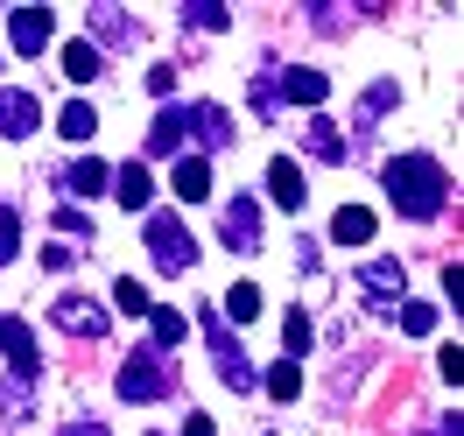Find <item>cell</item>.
Returning <instances> with one entry per match:
<instances>
[{"mask_svg":"<svg viewBox=\"0 0 464 436\" xmlns=\"http://www.w3.org/2000/svg\"><path fill=\"white\" fill-rule=\"evenodd\" d=\"M380 183H387V198H394L401 218H436V211L450 204V176H443L436 155H394V162L380 170Z\"/></svg>","mask_w":464,"mask_h":436,"instance_id":"6da1fadb","label":"cell"},{"mask_svg":"<svg viewBox=\"0 0 464 436\" xmlns=\"http://www.w3.org/2000/svg\"><path fill=\"white\" fill-rule=\"evenodd\" d=\"M148 254H155L162 275H190L198 267V239H190V226L176 211H148Z\"/></svg>","mask_w":464,"mask_h":436,"instance_id":"7a4b0ae2","label":"cell"},{"mask_svg":"<svg viewBox=\"0 0 464 436\" xmlns=\"http://www.w3.org/2000/svg\"><path fill=\"white\" fill-rule=\"evenodd\" d=\"M162 394H176V373L162 352H127L120 359V402H162Z\"/></svg>","mask_w":464,"mask_h":436,"instance_id":"3957f363","label":"cell"},{"mask_svg":"<svg viewBox=\"0 0 464 436\" xmlns=\"http://www.w3.org/2000/svg\"><path fill=\"white\" fill-rule=\"evenodd\" d=\"M204 338H211V366H218V380H226L232 394H246V387H261V373H254V359L239 352V338L226 331V317H218V310H204Z\"/></svg>","mask_w":464,"mask_h":436,"instance_id":"277c9868","label":"cell"},{"mask_svg":"<svg viewBox=\"0 0 464 436\" xmlns=\"http://www.w3.org/2000/svg\"><path fill=\"white\" fill-rule=\"evenodd\" d=\"M50 324L57 331H71V338H106V303H92V296H57L50 303Z\"/></svg>","mask_w":464,"mask_h":436,"instance_id":"5b68a950","label":"cell"},{"mask_svg":"<svg viewBox=\"0 0 464 436\" xmlns=\"http://www.w3.org/2000/svg\"><path fill=\"white\" fill-rule=\"evenodd\" d=\"M359 289H366L373 310H394V303L408 296V267L401 261H366V267H359Z\"/></svg>","mask_w":464,"mask_h":436,"instance_id":"8992f818","label":"cell"},{"mask_svg":"<svg viewBox=\"0 0 464 436\" xmlns=\"http://www.w3.org/2000/svg\"><path fill=\"white\" fill-rule=\"evenodd\" d=\"M218 233H226L232 254H254V247H261V204H254V198H232L226 211H218Z\"/></svg>","mask_w":464,"mask_h":436,"instance_id":"52a82bcc","label":"cell"},{"mask_svg":"<svg viewBox=\"0 0 464 436\" xmlns=\"http://www.w3.org/2000/svg\"><path fill=\"white\" fill-rule=\"evenodd\" d=\"M0 352H7V366H14V387H29L35 380V338H29V324L7 317V310H0Z\"/></svg>","mask_w":464,"mask_h":436,"instance_id":"ba28073f","label":"cell"},{"mask_svg":"<svg viewBox=\"0 0 464 436\" xmlns=\"http://www.w3.org/2000/svg\"><path fill=\"white\" fill-rule=\"evenodd\" d=\"M50 29H57V15H50V7H14V15H7V43H14L22 57H35V50L50 43Z\"/></svg>","mask_w":464,"mask_h":436,"instance_id":"9c48e42d","label":"cell"},{"mask_svg":"<svg viewBox=\"0 0 464 436\" xmlns=\"http://www.w3.org/2000/svg\"><path fill=\"white\" fill-rule=\"evenodd\" d=\"M35 120H43V106H35V92H0V134L7 141H22V134H35Z\"/></svg>","mask_w":464,"mask_h":436,"instance_id":"30bf717a","label":"cell"},{"mask_svg":"<svg viewBox=\"0 0 464 436\" xmlns=\"http://www.w3.org/2000/svg\"><path fill=\"white\" fill-rule=\"evenodd\" d=\"M106 190H113L127 211H148V198H155V176H148L141 162H120V170L106 176Z\"/></svg>","mask_w":464,"mask_h":436,"instance_id":"8fae6325","label":"cell"},{"mask_svg":"<svg viewBox=\"0 0 464 436\" xmlns=\"http://www.w3.org/2000/svg\"><path fill=\"white\" fill-rule=\"evenodd\" d=\"M183 141H198V148H226V141H232L226 106H190V127H183Z\"/></svg>","mask_w":464,"mask_h":436,"instance_id":"7c38bea8","label":"cell"},{"mask_svg":"<svg viewBox=\"0 0 464 436\" xmlns=\"http://www.w3.org/2000/svg\"><path fill=\"white\" fill-rule=\"evenodd\" d=\"M267 190H275L282 211H303V198H310V183H303V170H295L289 155H282V162H267Z\"/></svg>","mask_w":464,"mask_h":436,"instance_id":"4fadbf2b","label":"cell"},{"mask_svg":"<svg viewBox=\"0 0 464 436\" xmlns=\"http://www.w3.org/2000/svg\"><path fill=\"white\" fill-rule=\"evenodd\" d=\"M183 127H190V106H162L155 127H148V155H176V148H183Z\"/></svg>","mask_w":464,"mask_h":436,"instance_id":"5bb4252c","label":"cell"},{"mask_svg":"<svg viewBox=\"0 0 464 436\" xmlns=\"http://www.w3.org/2000/svg\"><path fill=\"white\" fill-rule=\"evenodd\" d=\"M148 338H155L148 352H162V359H169V345H183V338H190V317H183V310H162V303H155V310H148Z\"/></svg>","mask_w":464,"mask_h":436,"instance_id":"9a60e30c","label":"cell"},{"mask_svg":"<svg viewBox=\"0 0 464 436\" xmlns=\"http://www.w3.org/2000/svg\"><path fill=\"white\" fill-rule=\"evenodd\" d=\"M176 198L183 204H198V198H211V170H204V155H176Z\"/></svg>","mask_w":464,"mask_h":436,"instance_id":"2e32d148","label":"cell"},{"mask_svg":"<svg viewBox=\"0 0 464 436\" xmlns=\"http://www.w3.org/2000/svg\"><path fill=\"white\" fill-rule=\"evenodd\" d=\"M303 148H310L317 162H345V148H352V141L331 127V120H310V127H303Z\"/></svg>","mask_w":464,"mask_h":436,"instance_id":"e0dca14e","label":"cell"},{"mask_svg":"<svg viewBox=\"0 0 464 436\" xmlns=\"http://www.w3.org/2000/svg\"><path fill=\"white\" fill-rule=\"evenodd\" d=\"M282 92H289L295 106H324L331 78H324V71H303V63H295V71H282Z\"/></svg>","mask_w":464,"mask_h":436,"instance_id":"ac0fdd59","label":"cell"},{"mask_svg":"<svg viewBox=\"0 0 464 436\" xmlns=\"http://www.w3.org/2000/svg\"><path fill=\"white\" fill-rule=\"evenodd\" d=\"M331 239H345V247L373 239V211H366V204H338V218H331Z\"/></svg>","mask_w":464,"mask_h":436,"instance_id":"d6986e66","label":"cell"},{"mask_svg":"<svg viewBox=\"0 0 464 436\" xmlns=\"http://www.w3.org/2000/svg\"><path fill=\"white\" fill-rule=\"evenodd\" d=\"M106 176H113V170L85 155V162H71V170H63V190H71V198H99V190H106Z\"/></svg>","mask_w":464,"mask_h":436,"instance_id":"ffe728a7","label":"cell"},{"mask_svg":"<svg viewBox=\"0 0 464 436\" xmlns=\"http://www.w3.org/2000/svg\"><path fill=\"white\" fill-rule=\"evenodd\" d=\"M261 387L275 394V402H295V394H303V366L282 359V366H267V373H261Z\"/></svg>","mask_w":464,"mask_h":436,"instance_id":"44dd1931","label":"cell"},{"mask_svg":"<svg viewBox=\"0 0 464 436\" xmlns=\"http://www.w3.org/2000/svg\"><path fill=\"white\" fill-rule=\"evenodd\" d=\"M92 35L99 43H134V22H120V7H92ZM92 43V50H99Z\"/></svg>","mask_w":464,"mask_h":436,"instance_id":"7402d4cb","label":"cell"},{"mask_svg":"<svg viewBox=\"0 0 464 436\" xmlns=\"http://www.w3.org/2000/svg\"><path fill=\"white\" fill-rule=\"evenodd\" d=\"M63 78L92 85V78H99V50H92V43H63Z\"/></svg>","mask_w":464,"mask_h":436,"instance_id":"603a6c76","label":"cell"},{"mask_svg":"<svg viewBox=\"0 0 464 436\" xmlns=\"http://www.w3.org/2000/svg\"><path fill=\"white\" fill-rule=\"evenodd\" d=\"M57 134H63V141H92V134H99V113H92L85 99H78V106H63V120H57Z\"/></svg>","mask_w":464,"mask_h":436,"instance_id":"cb8c5ba5","label":"cell"},{"mask_svg":"<svg viewBox=\"0 0 464 436\" xmlns=\"http://www.w3.org/2000/svg\"><path fill=\"white\" fill-rule=\"evenodd\" d=\"M254 310H261V289H254V282H232V289H226V317L246 324Z\"/></svg>","mask_w":464,"mask_h":436,"instance_id":"d4e9b609","label":"cell"},{"mask_svg":"<svg viewBox=\"0 0 464 436\" xmlns=\"http://www.w3.org/2000/svg\"><path fill=\"white\" fill-rule=\"evenodd\" d=\"M113 303H120V310H127V317H148V310H155V296H148L141 282H127V275H120V282H113Z\"/></svg>","mask_w":464,"mask_h":436,"instance_id":"484cf974","label":"cell"},{"mask_svg":"<svg viewBox=\"0 0 464 436\" xmlns=\"http://www.w3.org/2000/svg\"><path fill=\"white\" fill-rule=\"evenodd\" d=\"M183 22H190V29H226L232 7H218V0H190V7H183Z\"/></svg>","mask_w":464,"mask_h":436,"instance_id":"4316f807","label":"cell"},{"mask_svg":"<svg viewBox=\"0 0 464 436\" xmlns=\"http://www.w3.org/2000/svg\"><path fill=\"white\" fill-rule=\"evenodd\" d=\"M282 352H310V310H289V317H282Z\"/></svg>","mask_w":464,"mask_h":436,"instance_id":"83f0119b","label":"cell"},{"mask_svg":"<svg viewBox=\"0 0 464 436\" xmlns=\"http://www.w3.org/2000/svg\"><path fill=\"white\" fill-rule=\"evenodd\" d=\"M401 331L408 338H430L436 331V303H401Z\"/></svg>","mask_w":464,"mask_h":436,"instance_id":"f1b7e54d","label":"cell"},{"mask_svg":"<svg viewBox=\"0 0 464 436\" xmlns=\"http://www.w3.org/2000/svg\"><path fill=\"white\" fill-rule=\"evenodd\" d=\"M394 99H401V85H394V78H387V85H373V92H366V99H359V120H373V113H387V106H394Z\"/></svg>","mask_w":464,"mask_h":436,"instance_id":"f546056e","label":"cell"},{"mask_svg":"<svg viewBox=\"0 0 464 436\" xmlns=\"http://www.w3.org/2000/svg\"><path fill=\"white\" fill-rule=\"evenodd\" d=\"M14 254H22V218L0 204V261H14Z\"/></svg>","mask_w":464,"mask_h":436,"instance_id":"4dcf8cb0","label":"cell"},{"mask_svg":"<svg viewBox=\"0 0 464 436\" xmlns=\"http://www.w3.org/2000/svg\"><path fill=\"white\" fill-rule=\"evenodd\" d=\"M57 233H71V239H92V218L78 211V204H57Z\"/></svg>","mask_w":464,"mask_h":436,"instance_id":"1f68e13d","label":"cell"},{"mask_svg":"<svg viewBox=\"0 0 464 436\" xmlns=\"http://www.w3.org/2000/svg\"><path fill=\"white\" fill-rule=\"evenodd\" d=\"M148 92H162V99H169V92H176V63H155V71H148Z\"/></svg>","mask_w":464,"mask_h":436,"instance_id":"d6a6232c","label":"cell"},{"mask_svg":"<svg viewBox=\"0 0 464 436\" xmlns=\"http://www.w3.org/2000/svg\"><path fill=\"white\" fill-rule=\"evenodd\" d=\"M183 436H218V430H211V415H190V422H183Z\"/></svg>","mask_w":464,"mask_h":436,"instance_id":"836d02e7","label":"cell"},{"mask_svg":"<svg viewBox=\"0 0 464 436\" xmlns=\"http://www.w3.org/2000/svg\"><path fill=\"white\" fill-rule=\"evenodd\" d=\"M63 436H113V430H106V422H71Z\"/></svg>","mask_w":464,"mask_h":436,"instance_id":"e575fe53","label":"cell"},{"mask_svg":"<svg viewBox=\"0 0 464 436\" xmlns=\"http://www.w3.org/2000/svg\"><path fill=\"white\" fill-rule=\"evenodd\" d=\"M155 436H162V430H155Z\"/></svg>","mask_w":464,"mask_h":436,"instance_id":"d590c367","label":"cell"}]
</instances>
